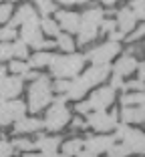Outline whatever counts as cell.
<instances>
[{"instance_id": "6da1fadb", "label": "cell", "mask_w": 145, "mask_h": 157, "mask_svg": "<svg viewBox=\"0 0 145 157\" xmlns=\"http://www.w3.org/2000/svg\"><path fill=\"white\" fill-rule=\"evenodd\" d=\"M109 71H111V69H109V65H95V67H91V69L87 71V73H83L79 78L71 81L69 89H67V93H65V97L79 101V99L83 97L91 87H95V85H99L101 81L107 78Z\"/></svg>"}, {"instance_id": "7a4b0ae2", "label": "cell", "mask_w": 145, "mask_h": 157, "mask_svg": "<svg viewBox=\"0 0 145 157\" xmlns=\"http://www.w3.org/2000/svg\"><path fill=\"white\" fill-rule=\"evenodd\" d=\"M85 65L83 55H65V56H55L51 60V71L56 78H71L77 77Z\"/></svg>"}, {"instance_id": "3957f363", "label": "cell", "mask_w": 145, "mask_h": 157, "mask_svg": "<svg viewBox=\"0 0 145 157\" xmlns=\"http://www.w3.org/2000/svg\"><path fill=\"white\" fill-rule=\"evenodd\" d=\"M52 95H51V81L44 75H38V78L30 85L28 89V107L30 111H40L51 103Z\"/></svg>"}, {"instance_id": "277c9868", "label": "cell", "mask_w": 145, "mask_h": 157, "mask_svg": "<svg viewBox=\"0 0 145 157\" xmlns=\"http://www.w3.org/2000/svg\"><path fill=\"white\" fill-rule=\"evenodd\" d=\"M65 101H67V97H59L55 103H52V107L48 109L47 119H44V123H42L47 129L59 131L61 127H65V125L71 121V113H69V109L65 107Z\"/></svg>"}, {"instance_id": "5b68a950", "label": "cell", "mask_w": 145, "mask_h": 157, "mask_svg": "<svg viewBox=\"0 0 145 157\" xmlns=\"http://www.w3.org/2000/svg\"><path fill=\"white\" fill-rule=\"evenodd\" d=\"M26 113V105L22 101L16 99H0V125H8V123H16L18 119H22Z\"/></svg>"}, {"instance_id": "8992f818", "label": "cell", "mask_w": 145, "mask_h": 157, "mask_svg": "<svg viewBox=\"0 0 145 157\" xmlns=\"http://www.w3.org/2000/svg\"><path fill=\"white\" fill-rule=\"evenodd\" d=\"M119 48H121V46H119L117 42L109 40V42H105V44L93 48L91 52H87V59H89L91 63H95V65H107L109 60L119 52Z\"/></svg>"}, {"instance_id": "52a82bcc", "label": "cell", "mask_w": 145, "mask_h": 157, "mask_svg": "<svg viewBox=\"0 0 145 157\" xmlns=\"http://www.w3.org/2000/svg\"><path fill=\"white\" fill-rule=\"evenodd\" d=\"M113 101H115V89L113 87H101L91 95V99L87 103H89L91 111H105Z\"/></svg>"}, {"instance_id": "ba28073f", "label": "cell", "mask_w": 145, "mask_h": 157, "mask_svg": "<svg viewBox=\"0 0 145 157\" xmlns=\"http://www.w3.org/2000/svg\"><path fill=\"white\" fill-rule=\"evenodd\" d=\"M26 44L34 46L38 51L42 48H48V46H55V42H48V40H42V34H40V26L38 24H22V38Z\"/></svg>"}, {"instance_id": "9c48e42d", "label": "cell", "mask_w": 145, "mask_h": 157, "mask_svg": "<svg viewBox=\"0 0 145 157\" xmlns=\"http://www.w3.org/2000/svg\"><path fill=\"white\" fill-rule=\"evenodd\" d=\"M117 115H119L117 111H113L111 115H107L105 111H95L87 117V125H91L97 131H109L117 125Z\"/></svg>"}, {"instance_id": "30bf717a", "label": "cell", "mask_w": 145, "mask_h": 157, "mask_svg": "<svg viewBox=\"0 0 145 157\" xmlns=\"http://www.w3.org/2000/svg\"><path fill=\"white\" fill-rule=\"evenodd\" d=\"M20 91H22V78L16 77V75L4 77L0 81V99L10 101V99H14L16 95H20Z\"/></svg>"}, {"instance_id": "8fae6325", "label": "cell", "mask_w": 145, "mask_h": 157, "mask_svg": "<svg viewBox=\"0 0 145 157\" xmlns=\"http://www.w3.org/2000/svg\"><path fill=\"white\" fill-rule=\"evenodd\" d=\"M38 22H40V18H38L36 10H34L30 4H22L18 10H16V14L12 16V22H10V26H22V24H38Z\"/></svg>"}, {"instance_id": "7c38bea8", "label": "cell", "mask_w": 145, "mask_h": 157, "mask_svg": "<svg viewBox=\"0 0 145 157\" xmlns=\"http://www.w3.org/2000/svg\"><path fill=\"white\" fill-rule=\"evenodd\" d=\"M121 139H123V143L129 147V151L145 153V133H141L137 129H127Z\"/></svg>"}, {"instance_id": "4fadbf2b", "label": "cell", "mask_w": 145, "mask_h": 157, "mask_svg": "<svg viewBox=\"0 0 145 157\" xmlns=\"http://www.w3.org/2000/svg\"><path fill=\"white\" fill-rule=\"evenodd\" d=\"M56 20H59V26L65 28L67 33H77L79 24H81V14L69 12V10H59L56 12Z\"/></svg>"}, {"instance_id": "5bb4252c", "label": "cell", "mask_w": 145, "mask_h": 157, "mask_svg": "<svg viewBox=\"0 0 145 157\" xmlns=\"http://www.w3.org/2000/svg\"><path fill=\"white\" fill-rule=\"evenodd\" d=\"M115 143V137H109V135H99V137H89L85 141L87 145V151L91 153H103L109 151V147Z\"/></svg>"}, {"instance_id": "9a60e30c", "label": "cell", "mask_w": 145, "mask_h": 157, "mask_svg": "<svg viewBox=\"0 0 145 157\" xmlns=\"http://www.w3.org/2000/svg\"><path fill=\"white\" fill-rule=\"evenodd\" d=\"M135 14H133L131 8H121L117 12V20L115 22L119 24V30H121L123 34L129 33V30H133V26H135Z\"/></svg>"}, {"instance_id": "2e32d148", "label": "cell", "mask_w": 145, "mask_h": 157, "mask_svg": "<svg viewBox=\"0 0 145 157\" xmlns=\"http://www.w3.org/2000/svg\"><path fill=\"white\" fill-rule=\"evenodd\" d=\"M97 26H99V24L81 18L79 30H77V33H79V42H81V44H87V42H91L95 36H97Z\"/></svg>"}, {"instance_id": "e0dca14e", "label": "cell", "mask_w": 145, "mask_h": 157, "mask_svg": "<svg viewBox=\"0 0 145 157\" xmlns=\"http://www.w3.org/2000/svg\"><path fill=\"white\" fill-rule=\"evenodd\" d=\"M125 123H143L145 121V105H135V107H125L121 111Z\"/></svg>"}, {"instance_id": "ac0fdd59", "label": "cell", "mask_w": 145, "mask_h": 157, "mask_svg": "<svg viewBox=\"0 0 145 157\" xmlns=\"http://www.w3.org/2000/svg\"><path fill=\"white\" fill-rule=\"evenodd\" d=\"M137 59L135 56H131V55H125V56H121V60H119L117 65H115V75H131L133 71L137 69Z\"/></svg>"}, {"instance_id": "d6986e66", "label": "cell", "mask_w": 145, "mask_h": 157, "mask_svg": "<svg viewBox=\"0 0 145 157\" xmlns=\"http://www.w3.org/2000/svg\"><path fill=\"white\" fill-rule=\"evenodd\" d=\"M40 127H44V125L38 119H26V117H22V119L16 121L14 131H16V133H32V131H38Z\"/></svg>"}, {"instance_id": "ffe728a7", "label": "cell", "mask_w": 145, "mask_h": 157, "mask_svg": "<svg viewBox=\"0 0 145 157\" xmlns=\"http://www.w3.org/2000/svg\"><path fill=\"white\" fill-rule=\"evenodd\" d=\"M61 143V137H40L36 141V147L42 149V153H55Z\"/></svg>"}, {"instance_id": "44dd1931", "label": "cell", "mask_w": 145, "mask_h": 157, "mask_svg": "<svg viewBox=\"0 0 145 157\" xmlns=\"http://www.w3.org/2000/svg\"><path fill=\"white\" fill-rule=\"evenodd\" d=\"M38 26L42 28V33L51 34V36H59V34H61V26H59L52 18H42L40 22H38Z\"/></svg>"}, {"instance_id": "7402d4cb", "label": "cell", "mask_w": 145, "mask_h": 157, "mask_svg": "<svg viewBox=\"0 0 145 157\" xmlns=\"http://www.w3.org/2000/svg\"><path fill=\"white\" fill-rule=\"evenodd\" d=\"M52 59H55V55H51V52H40V51H38L36 55L30 56V63H28V65H30V67H44V65H51Z\"/></svg>"}, {"instance_id": "603a6c76", "label": "cell", "mask_w": 145, "mask_h": 157, "mask_svg": "<svg viewBox=\"0 0 145 157\" xmlns=\"http://www.w3.org/2000/svg\"><path fill=\"white\" fill-rule=\"evenodd\" d=\"M85 145V141L83 139H69L65 145H63V149H65V155H77V153H81V147Z\"/></svg>"}, {"instance_id": "cb8c5ba5", "label": "cell", "mask_w": 145, "mask_h": 157, "mask_svg": "<svg viewBox=\"0 0 145 157\" xmlns=\"http://www.w3.org/2000/svg\"><path fill=\"white\" fill-rule=\"evenodd\" d=\"M121 103L125 107H129V105H145V93L139 91V93H133V95H125V97L121 99Z\"/></svg>"}, {"instance_id": "d4e9b609", "label": "cell", "mask_w": 145, "mask_h": 157, "mask_svg": "<svg viewBox=\"0 0 145 157\" xmlns=\"http://www.w3.org/2000/svg\"><path fill=\"white\" fill-rule=\"evenodd\" d=\"M109 157H125V155H129V147H127L125 143H113L111 147H109Z\"/></svg>"}, {"instance_id": "484cf974", "label": "cell", "mask_w": 145, "mask_h": 157, "mask_svg": "<svg viewBox=\"0 0 145 157\" xmlns=\"http://www.w3.org/2000/svg\"><path fill=\"white\" fill-rule=\"evenodd\" d=\"M56 42H59V46L67 52H73V48H75V42H73V36H71V34H59V36H56Z\"/></svg>"}, {"instance_id": "4316f807", "label": "cell", "mask_w": 145, "mask_h": 157, "mask_svg": "<svg viewBox=\"0 0 145 157\" xmlns=\"http://www.w3.org/2000/svg\"><path fill=\"white\" fill-rule=\"evenodd\" d=\"M12 147L14 149H20V151H32V149H36V143L30 141V139H14Z\"/></svg>"}, {"instance_id": "83f0119b", "label": "cell", "mask_w": 145, "mask_h": 157, "mask_svg": "<svg viewBox=\"0 0 145 157\" xmlns=\"http://www.w3.org/2000/svg\"><path fill=\"white\" fill-rule=\"evenodd\" d=\"M12 55L18 56V59H26L28 56V44L24 40H16L12 44Z\"/></svg>"}, {"instance_id": "f1b7e54d", "label": "cell", "mask_w": 145, "mask_h": 157, "mask_svg": "<svg viewBox=\"0 0 145 157\" xmlns=\"http://www.w3.org/2000/svg\"><path fill=\"white\" fill-rule=\"evenodd\" d=\"M131 10L135 14V18L145 20V0H131Z\"/></svg>"}, {"instance_id": "f546056e", "label": "cell", "mask_w": 145, "mask_h": 157, "mask_svg": "<svg viewBox=\"0 0 145 157\" xmlns=\"http://www.w3.org/2000/svg\"><path fill=\"white\" fill-rule=\"evenodd\" d=\"M10 71H12L14 75H26L28 71H30V65H28V63H22V60H12V63H10Z\"/></svg>"}, {"instance_id": "4dcf8cb0", "label": "cell", "mask_w": 145, "mask_h": 157, "mask_svg": "<svg viewBox=\"0 0 145 157\" xmlns=\"http://www.w3.org/2000/svg\"><path fill=\"white\" fill-rule=\"evenodd\" d=\"M14 38H16V30H14V26H4V28H0V42L14 40Z\"/></svg>"}, {"instance_id": "1f68e13d", "label": "cell", "mask_w": 145, "mask_h": 157, "mask_svg": "<svg viewBox=\"0 0 145 157\" xmlns=\"http://www.w3.org/2000/svg\"><path fill=\"white\" fill-rule=\"evenodd\" d=\"M12 55V44H8V42H0V63L2 60H8Z\"/></svg>"}, {"instance_id": "d6a6232c", "label": "cell", "mask_w": 145, "mask_h": 157, "mask_svg": "<svg viewBox=\"0 0 145 157\" xmlns=\"http://www.w3.org/2000/svg\"><path fill=\"white\" fill-rule=\"evenodd\" d=\"M38 4V8H40V14H48L55 10V2L52 0H34Z\"/></svg>"}, {"instance_id": "836d02e7", "label": "cell", "mask_w": 145, "mask_h": 157, "mask_svg": "<svg viewBox=\"0 0 145 157\" xmlns=\"http://www.w3.org/2000/svg\"><path fill=\"white\" fill-rule=\"evenodd\" d=\"M123 89H125V91H137V93H139V91L145 89V83L141 81V78H137V81H129V83H125Z\"/></svg>"}, {"instance_id": "e575fe53", "label": "cell", "mask_w": 145, "mask_h": 157, "mask_svg": "<svg viewBox=\"0 0 145 157\" xmlns=\"http://www.w3.org/2000/svg\"><path fill=\"white\" fill-rule=\"evenodd\" d=\"M10 14H12V4L10 2H2L0 4V22H6Z\"/></svg>"}, {"instance_id": "d590c367", "label": "cell", "mask_w": 145, "mask_h": 157, "mask_svg": "<svg viewBox=\"0 0 145 157\" xmlns=\"http://www.w3.org/2000/svg\"><path fill=\"white\" fill-rule=\"evenodd\" d=\"M99 26H101V30H103V33H113V30H115V26H117V22H115V20H109V18H103Z\"/></svg>"}, {"instance_id": "8d00e7d4", "label": "cell", "mask_w": 145, "mask_h": 157, "mask_svg": "<svg viewBox=\"0 0 145 157\" xmlns=\"http://www.w3.org/2000/svg\"><path fill=\"white\" fill-rule=\"evenodd\" d=\"M69 85H71V81H69V78H59V81L55 83V91H59V93H67Z\"/></svg>"}, {"instance_id": "74e56055", "label": "cell", "mask_w": 145, "mask_h": 157, "mask_svg": "<svg viewBox=\"0 0 145 157\" xmlns=\"http://www.w3.org/2000/svg\"><path fill=\"white\" fill-rule=\"evenodd\" d=\"M12 143H6V141H0V157H10L12 153Z\"/></svg>"}, {"instance_id": "f35d334b", "label": "cell", "mask_w": 145, "mask_h": 157, "mask_svg": "<svg viewBox=\"0 0 145 157\" xmlns=\"http://www.w3.org/2000/svg\"><path fill=\"white\" fill-rule=\"evenodd\" d=\"M141 36H145V22L141 24L139 28H137L135 33H131V34H129V40L133 42V40H137V38H141Z\"/></svg>"}, {"instance_id": "ab89813d", "label": "cell", "mask_w": 145, "mask_h": 157, "mask_svg": "<svg viewBox=\"0 0 145 157\" xmlns=\"http://www.w3.org/2000/svg\"><path fill=\"white\" fill-rule=\"evenodd\" d=\"M24 157H69V155H59V153H26Z\"/></svg>"}, {"instance_id": "60d3db41", "label": "cell", "mask_w": 145, "mask_h": 157, "mask_svg": "<svg viewBox=\"0 0 145 157\" xmlns=\"http://www.w3.org/2000/svg\"><path fill=\"white\" fill-rule=\"evenodd\" d=\"M109 36H111V40H113V42H119L123 36H125V34H123L121 30H113V33H109Z\"/></svg>"}, {"instance_id": "b9f144b4", "label": "cell", "mask_w": 145, "mask_h": 157, "mask_svg": "<svg viewBox=\"0 0 145 157\" xmlns=\"http://www.w3.org/2000/svg\"><path fill=\"white\" fill-rule=\"evenodd\" d=\"M111 87H113V89H119V87H123V83H121V75H113Z\"/></svg>"}, {"instance_id": "7bdbcfd3", "label": "cell", "mask_w": 145, "mask_h": 157, "mask_svg": "<svg viewBox=\"0 0 145 157\" xmlns=\"http://www.w3.org/2000/svg\"><path fill=\"white\" fill-rule=\"evenodd\" d=\"M75 111H79V113H89V111H91V107H89V103L85 101V103H79V105H77Z\"/></svg>"}, {"instance_id": "ee69618b", "label": "cell", "mask_w": 145, "mask_h": 157, "mask_svg": "<svg viewBox=\"0 0 145 157\" xmlns=\"http://www.w3.org/2000/svg\"><path fill=\"white\" fill-rule=\"evenodd\" d=\"M61 4H67V6H75V4H83L85 0H59Z\"/></svg>"}, {"instance_id": "f6af8a7d", "label": "cell", "mask_w": 145, "mask_h": 157, "mask_svg": "<svg viewBox=\"0 0 145 157\" xmlns=\"http://www.w3.org/2000/svg\"><path fill=\"white\" fill-rule=\"evenodd\" d=\"M85 121H81V119H73V127H75V129H81V127H85Z\"/></svg>"}, {"instance_id": "bcb514c9", "label": "cell", "mask_w": 145, "mask_h": 157, "mask_svg": "<svg viewBox=\"0 0 145 157\" xmlns=\"http://www.w3.org/2000/svg\"><path fill=\"white\" fill-rule=\"evenodd\" d=\"M137 67H139V77L145 78V63H141V65H137Z\"/></svg>"}, {"instance_id": "7dc6e473", "label": "cell", "mask_w": 145, "mask_h": 157, "mask_svg": "<svg viewBox=\"0 0 145 157\" xmlns=\"http://www.w3.org/2000/svg\"><path fill=\"white\" fill-rule=\"evenodd\" d=\"M79 157H95V153H91V151H85V153H77Z\"/></svg>"}, {"instance_id": "c3c4849f", "label": "cell", "mask_w": 145, "mask_h": 157, "mask_svg": "<svg viewBox=\"0 0 145 157\" xmlns=\"http://www.w3.org/2000/svg\"><path fill=\"white\" fill-rule=\"evenodd\" d=\"M4 77H6V67H2V65H0V81H2Z\"/></svg>"}, {"instance_id": "681fc988", "label": "cell", "mask_w": 145, "mask_h": 157, "mask_svg": "<svg viewBox=\"0 0 145 157\" xmlns=\"http://www.w3.org/2000/svg\"><path fill=\"white\" fill-rule=\"evenodd\" d=\"M101 2H103L105 6H113V4H115V2H117V0H101Z\"/></svg>"}]
</instances>
